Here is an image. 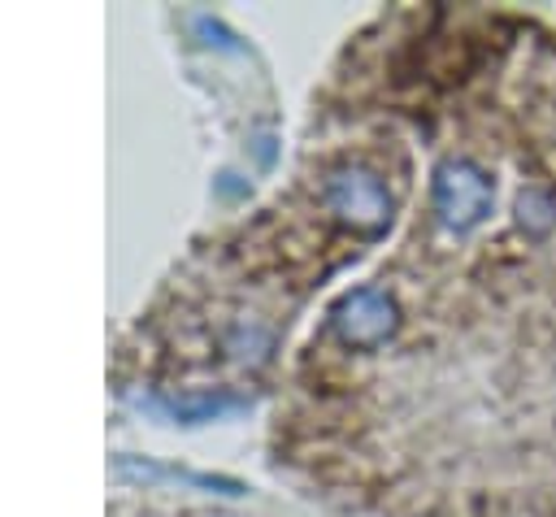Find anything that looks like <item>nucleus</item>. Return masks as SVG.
<instances>
[{
    "mask_svg": "<svg viewBox=\"0 0 556 517\" xmlns=\"http://www.w3.org/2000/svg\"><path fill=\"white\" fill-rule=\"evenodd\" d=\"M434 213L447 230L465 235L473 226H482L491 217V204H495V187L486 178L482 165H473L469 156H447L439 161L434 169Z\"/></svg>",
    "mask_w": 556,
    "mask_h": 517,
    "instance_id": "obj_1",
    "label": "nucleus"
},
{
    "mask_svg": "<svg viewBox=\"0 0 556 517\" xmlns=\"http://www.w3.org/2000/svg\"><path fill=\"white\" fill-rule=\"evenodd\" d=\"M321 191H326L330 213H334L339 222H348L352 230H361V235L387 230V222H391V196H387V187L378 182V174H369V169H361V165H343V169H334V174L326 178Z\"/></svg>",
    "mask_w": 556,
    "mask_h": 517,
    "instance_id": "obj_2",
    "label": "nucleus"
},
{
    "mask_svg": "<svg viewBox=\"0 0 556 517\" xmlns=\"http://www.w3.org/2000/svg\"><path fill=\"white\" fill-rule=\"evenodd\" d=\"M330 326L348 348H378L395 335L400 326V308L387 291L378 287H356L348 295H339V304L330 308Z\"/></svg>",
    "mask_w": 556,
    "mask_h": 517,
    "instance_id": "obj_3",
    "label": "nucleus"
},
{
    "mask_svg": "<svg viewBox=\"0 0 556 517\" xmlns=\"http://www.w3.org/2000/svg\"><path fill=\"white\" fill-rule=\"evenodd\" d=\"M517 226L526 230V235H547L552 226H556V196L547 191V187H526L521 196H517Z\"/></svg>",
    "mask_w": 556,
    "mask_h": 517,
    "instance_id": "obj_4",
    "label": "nucleus"
}]
</instances>
